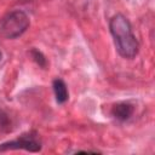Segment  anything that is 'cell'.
Here are the masks:
<instances>
[{"label":"cell","instance_id":"4","mask_svg":"<svg viewBox=\"0 0 155 155\" xmlns=\"http://www.w3.org/2000/svg\"><path fill=\"white\" fill-rule=\"evenodd\" d=\"M133 111H134V107L130 102H120L111 108V115L119 121L128 120L132 116Z\"/></svg>","mask_w":155,"mask_h":155},{"label":"cell","instance_id":"7","mask_svg":"<svg viewBox=\"0 0 155 155\" xmlns=\"http://www.w3.org/2000/svg\"><path fill=\"white\" fill-rule=\"evenodd\" d=\"M11 130V120L8 117V115L0 109V131L2 132H7Z\"/></svg>","mask_w":155,"mask_h":155},{"label":"cell","instance_id":"5","mask_svg":"<svg viewBox=\"0 0 155 155\" xmlns=\"http://www.w3.org/2000/svg\"><path fill=\"white\" fill-rule=\"evenodd\" d=\"M52 87H53V92H54V97L58 104H63L68 101L69 98V93H68V87L65 85V82L62 79H54L52 82Z\"/></svg>","mask_w":155,"mask_h":155},{"label":"cell","instance_id":"6","mask_svg":"<svg viewBox=\"0 0 155 155\" xmlns=\"http://www.w3.org/2000/svg\"><path fill=\"white\" fill-rule=\"evenodd\" d=\"M30 54H31L34 62H35L39 67L46 68V65H47V59L45 58V56L42 54V52H40V51L36 50V48H33V50L30 51Z\"/></svg>","mask_w":155,"mask_h":155},{"label":"cell","instance_id":"3","mask_svg":"<svg viewBox=\"0 0 155 155\" xmlns=\"http://www.w3.org/2000/svg\"><path fill=\"white\" fill-rule=\"evenodd\" d=\"M16 149H23L30 153H38L41 150V140L39 139V136L35 132H29V133L22 134L17 139L8 140L0 144V151L16 150Z\"/></svg>","mask_w":155,"mask_h":155},{"label":"cell","instance_id":"1","mask_svg":"<svg viewBox=\"0 0 155 155\" xmlns=\"http://www.w3.org/2000/svg\"><path fill=\"white\" fill-rule=\"evenodd\" d=\"M109 30L113 35L116 51L121 57L131 59L137 56L139 45L128 19L124 15L117 13L111 17L109 22Z\"/></svg>","mask_w":155,"mask_h":155},{"label":"cell","instance_id":"8","mask_svg":"<svg viewBox=\"0 0 155 155\" xmlns=\"http://www.w3.org/2000/svg\"><path fill=\"white\" fill-rule=\"evenodd\" d=\"M0 59H1V52H0Z\"/></svg>","mask_w":155,"mask_h":155},{"label":"cell","instance_id":"2","mask_svg":"<svg viewBox=\"0 0 155 155\" xmlns=\"http://www.w3.org/2000/svg\"><path fill=\"white\" fill-rule=\"evenodd\" d=\"M29 24L30 21L25 12L21 10L11 11L0 21V35L5 39H16L28 29Z\"/></svg>","mask_w":155,"mask_h":155}]
</instances>
